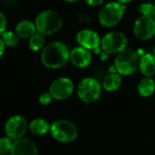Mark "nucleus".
<instances>
[{
  "mask_svg": "<svg viewBox=\"0 0 155 155\" xmlns=\"http://www.w3.org/2000/svg\"><path fill=\"white\" fill-rule=\"evenodd\" d=\"M10 155H38V150L32 141L21 138L13 142Z\"/></svg>",
  "mask_w": 155,
  "mask_h": 155,
  "instance_id": "13",
  "label": "nucleus"
},
{
  "mask_svg": "<svg viewBox=\"0 0 155 155\" xmlns=\"http://www.w3.org/2000/svg\"><path fill=\"white\" fill-rule=\"evenodd\" d=\"M35 24L38 32L45 35H51L57 33L63 26L61 15L54 10L40 12L35 17Z\"/></svg>",
  "mask_w": 155,
  "mask_h": 155,
  "instance_id": "2",
  "label": "nucleus"
},
{
  "mask_svg": "<svg viewBox=\"0 0 155 155\" xmlns=\"http://www.w3.org/2000/svg\"><path fill=\"white\" fill-rule=\"evenodd\" d=\"M76 42L79 46H82L87 50H95L101 47L102 38L100 35L90 29H84L79 31L75 36Z\"/></svg>",
  "mask_w": 155,
  "mask_h": 155,
  "instance_id": "11",
  "label": "nucleus"
},
{
  "mask_svg": "<svg viewBox=\"0 0 155 155\" xmlns=\"http://www.w3.org/2000/svg\"><path fill=\"white\" fill-rule=\"evenodd\" d=\"M139 69L145 77H152L155 74V55L145 53L140 58Z\"/></svg>",
  "mask_w": 155,
  "mask_h": 155,
  "instance_id": "14",
  "label": "nucleus"
},
{
  "mask_svg": "<svg viewBox=\"0 0 155 155\" xmlns=\"http://www.w3.org/2000/svg\"><path fill=\"white\" fill-rule=\"evenodd\" d=\"M102 93V87L100 83L93 77L84 78L77 86L78 97L86 104H92L96 102Z\"/></svg>",
  "mask_w": 155,
  "mask_h": 155,
  "instance_id": "6",
  "label": "nucleus"
},
{
  "mask_svg": "<svg viewBox=\"0 0 155 155\" xmlns=\"http://www.w3.org/2000/svg\"><path fill=\"white\" fill-rule=\"evenodd\" d=\"M122 84V75L118 73H110L103 81V87L107 92H114L120 88Z\"/></svg>",
  "mask_w": 155,
  "mask_h": 155,
  "instance_id": "17",
  "label": "nucleus"
},
{
  "mask_svg": "<svg viewBox=\"0 0 155 155\" xmlns=\"http://www.w3.org/2000/svg\"><path fill=\"white\" fill-rule=\"evenodd\" d=\"M84 1L91 6H98L104 3V0H84Z\"/></svg>",
  "mask_w": 155,
  "mask_h": 155,
  "instance_id": "25",
  "label": "nucleus"
},
{
  "mask_svg": "<svg viewBox=\"0 0 155 155\" xmlns=\"http://www.w3.org/2000/svg\"><path fill=\"white\" fill-rule=\"evenodd\" d=\"M1 40L5 43V45L8 47H15L17 45L19 42V36L16 35L15 32L5 30L4 33L1 34Z\"/></svg>",
  "mask_w": 155,
  "mask_h": 155,
  "instance_id": "20",
  "label": "nucleus"
},
{
  "mask_svg": "<svg viewBox=\"0 0 155 155\" xmlns=\"http://www.w3.org/2000/svg\"><path fill=\"white\" fill-rule=\"evenodd\" d=\"M45 35H43L40 32H36L34 35H32L29 38V43H28V46L30 48L31 51L33 52H37L39 50H41L45 43Z\"/></svg>",
  "mask_w": 155,
  "mask_h": 155,
  "instance_id": "19",
  "label": "nucleus"
},
{
  "mask_svg": "<svg viewBox=\"0 0 155 155\" xmlns=\"http://www.w3.org/2000/svg\"><path fill=\"white\" fill-rule=\"evenodd\" d=\"M15 32L22 39H29L32 35H34L36 32L35 24L30 20H21L19 21L15 28Z\"/></svg>",
  "mask_w": 155,
  "mask_h": 155,
  "instance_id": "15",
  "label": "nucleus"
},
{
  "mask_svg": "<svg viewBox=\"0 0 155 155\" xmlns=\"http://www.w3.org/2000/svg\"><path fill=\"white\" fill-rule=\"evenodd\" d=\"M74 88V83L70 78L59 77L51 84L49 87V92L54 99L63 101L72 95Z\"/></svg>",
  "mask_w": 155,
  "mask_h": 155,
  "instance_id": "8",
  "label": "nucleus"
},
{
  "mask_svg": "<svg viewBox=\"0 0 155 155\" xmlns=\"http://www.w3.org/2000/svg\"><path fill=\"white\" fill-rule=\"evenodd\" d=\"M133 0H117V2H119L120 4H123V5H126L130 2H132Z\"/></svg>",
  "mask_w": 155,
  "mask_h": 155,
  "instance_id": "27",
  "label": "nucleus"
},
{
  "mask_svg": "<svg viewBox=\"0 0 155 155\" xmlns=\"http://www.w3.org/2000/svg\"><path fill=\"white\" fill-rule=\"evenodd\" d=\"M153 54L155 55V46H154V48H153Z\"/></svg>",
  "mask_w": 155,
  "mask_h": 155,
  "instance_id": "29",
  "label": "nucleus"
},
{
  "mask_svg": "<svg viewBox=\"0 0 155 155\" xmlns=\"http://www.w3.org/2000/svg\"><path fill=\"white\" fill-rule=\"evenodd\" d=\"M139 94L143 97H149L155 92V81L152 77H144L137 86Z\"/></svg>",
  "mask_w": 155,
  "mask_h": 155,
  "instance_id": "18",
  "label": "nucleus"
},
{
  "mask_svg": "<svg viewBox=\"0 0 155 155\" xmlns=\"http://www.w3.org/2000/svg\"><path fill=\"white\" fill-rule=\"evenodd\" d=\"M127 43V37L124 33L112 31L102 37L101 48L107 54H119L126 49Z\"/></svg>",
  "mask_w": 155,
  "mask_h": 155,
  "instance_id": "7",
  "label": "nucleus"
},
{
  "mask_svg": "<svg viewBox=\"0 0 155 155\" xmlns=\"http://www.w3.org/2000/svg\"><path fill=\"white\" fill-rule=\"evenodd\" d=\"M27 122L21 115H14L10 117L5 124V133L6 137L18 140L23 138L27 131Z\"/></svg>",
  "mask_w": 155,
  "mask_h": 155,
  "instance_id": "9",
  "label": "nucleus"
},
{
  "mask_svg": "<svg viewBox=\"0 0 155 155\" xmlns=\"http://www.w3.org/2000/svg\"><path fill=\"white\" fill-rule=\"evenodd\" d=\"M64 1L68 2V3H74V2H76V1H78V0H64Z\"/></svg>",
  "mask_w": 155,
  "mask_h": 155,
  "instance_id": "28",
  "label": "nucleus"
},
{
  "mask_svg": "<svg viewBox=\"0 0 155 155\" xmlns=\"http://www.w3.org/2000/svg\"><path fill=\"white\" fill-rule=\"evenodd\" d=\"M50 134L59 143H69L77 138L78 133L75 125L67 120H57L51 124Z\"/></svg>",
  "mask_w": 155,
  "mask_h": 155,
  "instance_id": "5",
  "label": "nucleus"
},
{
  "mask_svg": "<svg viewBox=\"0 0 155 155\" xmlns=\"http://www.w3.org/2000/svg\"><path fill=\"white\" fill-rule=\"evenodd\" d=\"M126 10L125 5L119 2H110L104 5L99 12L98 20L104 27H114L117 25L124 17Z\"/></svg>",
  "mask_w": 155,
  "mask_h": 155,
  "instance_id": "4",
  "label": "nucleus"
},
{
  "mask_svg": "<svg viewBox=\"0 0 155 155\" xmlns=\"http://www.w3.org/2000/svg\"><path fill=\"white\" fill-rule=\"evenodd\" d=\"M6 45H5V43L0 39V47H1V50H0V55L2 56L3 54H4V52H5V47Z\"/></svg>",
  "mask_w": 155,
  "mask_h": 155,
  "instance_id": "26",
  "label": "nucleus"
},
{
  "mask_svg": "<svg viewBox=\"0 0 155 155\" xmlns=\"http://www.w3.org/2000/svg\"><path fill=\"white\" fill-rule=\"evenodd\" d=\"M71 63L78 68H85L90 65L92 62V54L90 50L82 46H76L70 52Z\"/></svg>",
  "mask_w": 155,
  "mask_h": 155,
  "instance_id": "12",
  "label": "nucleus"
},
{
  "mask_svg": "<svg viewBox=\"0 0 155 155\" xmlns=\"http://www.w3.org/2000/svg\"><path fill=\"white\" fill-rule=\"evenodd\" d=\"M153 18H154V19H155V14H154V16H153Z\"/></svg>",
  "mask_w": 155,
  "mask_h": 155,
  "instance_id": "30",
  "label": "nucleus"
},
{
  "mask_svg": "<svg viewBox=\"0 0 155 155\" xmlns=\"http://www.w3.org/2000/svg\"><path fill=\"white\" fill-rule=\"evenodd\" d=\"M13 143L8 137H2L0 140V155H6L11 153Z\"/></svg>",
  "mask_w": 155,
  "mask_h": 155,
  "instance_id": "22",
  "label": "nucleus"
},
{
  "mask_svg": "<svg viewBox=\"0 0 155 155\" xmlns=\"http://www.w3.org/2000/svg\"><path fill=\"white\" fill-rule=\"evenodd\" d=\"M70 50L62 42L54 41L46 45L41 52V62L48 69H59L70 60Z\"/></svg>",
  "mask_w": 155,
  "mask_h": 155,
  "instance_id": "1",
  "label": "nucleus"
},
{
  "mask_svg": "<svg viewBox=\"0 0 155 155\" xmlns=\"http://www.w3.org/2000/svg\"><path fill=\"white\" fill-rule=\"evenodd\" d=\"M0 20H1L0 34H2L6 30V25H7V21H6V18L4 15V13H0Z\"/></svg>",
  "mask_w": 155,
  "mask_h": 155,
  "instance_id": "24",
  "label": "nucleus"
},
{
  "mask_svg": "<svg viewBox=\"0 0 155 155\" xmlns=\"http://www.w3.org/2000/svg\"><path fill=\"white\" fill-rule=\"evenodd\" d=\"M29 129L33 134L42 136L50 132L51 125L46 120L43 118H35L29 124Z\"/></svg>",
  "mask_w": 155,
  "mask_h": 155,
  "instance_id": "16",
  "label": "nucleus"
},
{
  "mask_svg": "<svg viewBox=\"0 0 155 155\" xmlns=\"http://www.w3.org/2000/svg\"><path fill=\"white\" fill-rule=\"evenodd\" d=\"M134 34L141 40H149L155 35V19L149 16H139L134 24Z\"/></svg>",
  "mask_w": 155,
  "mask_h": 155,
  "instance_id": "10",
  "label": "nucleus"
},
{
  "mask_svg": "<svg viewBox=\"0 0 155 155\" xmlns=\"http://www.w3.org/2000/svg\"><path fill=\"white\" fill-rule=\"evenodd\" d=\"M139 11L141 13V15L153 17L155 14V5L150 2L143 3L139 7Z\"/></svg>",
  "mask_w": 155,
  "mask_h": 155,
  "instance_id": "21",
  "label": "nucleus"
},
{
  "mask_svg": "<svg viewBox=\"0 0 155 155\" xmlns=\"http://www.w3.org/2000/svg\"><path fill=\"white\" fill-rule=\"evenodd\" d=\"M140 55L133 49H124L117 54L114 60V66L121 75H131L139 69Z\"/></svg>",
  "mask_w": 155,
  "mask_h": 155,
  "instance_id": "3",
  "label": "nucleus"
},
{
  "mask_svg": "<svg viewBox=\"0 0 155 155\" xmlns=\"http://www.w3.org/2000/svg\"><path fill=\"white\" fill-rule=\"evenodd\" d=\"M53 99L54 98H53L52 94H50V92H46V93L42 94L39 96V103L43 105H48L52 102Z\"/></svg>",
  "mask_w": 155,
  "mask_h": 155,
  "instance_id": "23",
  "label": "nucleus"
}]
</instances>
